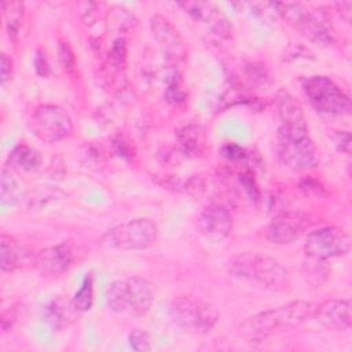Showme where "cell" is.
<instances>
[{"instance_id":"cell-26","label":"cell","mask_w":352,"mask_h":352,"mask_svg":"<svg viewBox=\"0 0 352 352\" xmlns=\"http://www.w3.org/2000/svg\"><path fill=\"white\" fill-rule=\"evenodd\" d=\"M63 195H65L63 191H60L59 188H54L50 186H40L34 190H30L25 198L29 208L37 209L47 205L48 202L62 198Z\"/></svg>"},{"instance_id":"cell-20","label":"cell","mask_w":352,"mask_h":352,"mask_svg":"<svg viewBox=\"0 0 352 352\" xmlns=\"http://www.w3.org/2000/svg\"><path fill=\"white\" fill-rule=\"evenodd\" d=\"M41 161L43 160L38 150L28 144L15 146L7 158V164L11 168L19 172H26V173L36 172L41 166Z\"/></svg>"},{"instance_id":"cell-30","label":"cell","mask_w":352,"mask_h":352,"mask_svg":"<svg viewBox=\"0 0 352 352\" xmlns=\"http://www.w3.org/2000/svg\"><path fill=\"white\" fill-rule=\"evenodd\" d=\"M126 55H128V45L124 37H118L113 41L110 48V63L117 70H121L126 65Z\"/></svg>"},{"instance_id":"cell-11","label":"cell","mask_w":352,"mask_h":352,"mask_svg":"<svg viewBox=\"0 0 352 352\" xmlns=\"http://www.w3.org/2000/svg\"><path fill=\"white\" fill-rule=\"evenodd\" d=\"M74 260V248L67 243H59L41 249L33 256L32 263L41 276L59 278L72 268Z\"/></svg>"},{"instance_id":"cell-19","label":"cell","mask_w":352,"mask_h":352,"mask_svg":"<svg viewBox=\"0 0 352 352\" xmlns=\"http://www.w3.org/2000/svg\"><path fill=\"white\" fill-rule=\"evenodd\" d=\"M176 143L186 157H198L205 150V131L197 124L183 125L176 131Z\"/></svg>"},{"instance_id":"cell-24","label":"cell","mask_w":352,"mask_h":352,"mask_svg":"<svg viewBox=\"0 0 352 352\" xmlns=\"http://www.w3.org/2000/svg\"><path fill=\"white\" fill-rule=\"evenodd\" d=\"M22 191L19 188L18 182L11 175V172L7 169V166L1 170V179H0V204L3 208L15 206L22 201Z\"/></svg>"},{"instance_id":"cell-5","label":"cell","mask_w":352,"mask_h":352,"mask_svg":"<svg viewBox=\"0 0 352 352\" xmlns=\"http://www.w3.org/2000/svg\"><path fill=\"white\" fill-rule=\"evenodd\" d=\"M158 238L157 224L147 217H138L109 228L98 238V245L116 250H146Z\"/></svg>"},{"instance_id":"cell-31","label":"cell","mask_w":352,"mask_h":352,"mask_svg":"<svg viewBox=\"0 0 352 352\" xmlns=\"http://www.w3.org/2000/svg\"><path fill=\"white\" fill-rule=\"evenodd\" d=\"M238 182L242 186V188L246 192L249 199H252L254 202H257L260 199V188H258V186L256 183L254 175L250 170L241 172L238 175Z\"/></svg>"},{"instance_id":"cell-21","label":"cell","mask_w":352,"mask_h":352,"mask_svg":"<svg viewBox=\"0 0 352 352\" xmlns=\"http://www.w3.org/2000/svg\"><path fill=\"white\" fill-rule=\"evenodd\" d=\"M301 274L307 283L314 287H320L330 276V267L327 265L326 260L305 256L301 265Z\"/></svg>"},{"instance_id":"cell-42","label":"cell","mask_w":352,"mask_h":352,"mask_svg":"<svg viewBox=\"0 0 352 352\" xmlns=\"http://www.w3.org/2000/svg\"><path fill=\"white\" fill-rule=\"evenodd\" d=\"M114 147H116V153L122 157V158H131L132 157V151L128 147V144L122 140V139H117L114 140Z\"/></svg>"},{"instance_id":"cell-23","label":"cell","mask_w":352,"mask_h":352,"mask_svg":"<svg viewBox=\"0 0 352 352\" xmlns=\"http://www.w3.org/2000/svg\"><path fill=\"white\" fill-rule=\"evenodd\" d=\"M3 19L7 33L11 40H16L25 12V4L22 1H3L1 3Z\"/></svg>"},{"instance_id":"cell-12","label":"cell","mask_w":352,"mask_h":352,"mask_svg":"<svg viewBox=\"0 0 352 352\" xmlns=\"http://www.w3.org/2000/svg\"><path fill=\"white\" fill-rule=\"evenodd\" d=\"M311 221L304 213L282 212L267 227L265 236L276 245H286L296 241L308 227Z\"/></svg>"},{"instance_id":"cell-4","label":"cell","mask_w":352,"mask_h":352,"mask_svg":"<svg viewBox=\"0 0 352 352\" xmlns=\"http://www.w3.org/2000/svg\"><path fill=\"white\" fill-rule=\"evenodd\" d=\"M275 12L294 30L314 44L327 47L334 44L331 23L326 14L309 11L301 3H272Z\"/></svg>"},{"instance_id":"cell-1","label":"cell","mask_w":352,"mask_h":352,"mask_svg":"<svg viewBox=\"0 0 352 352\" xmlns=\"http://www.w3.org/2000/svg\"><path fill=\"white\" fill-rule=\"evenodd\" d=\"M231 276L256 283L268 290H285L290 285L289 271L275 258L254 253L245 252L235 256L228 265Z\"/></svg>"},{"instance_id":"cell-10","label":"cell","mask_w":352,"mask_h":352,"mask_svg":"<svg viewBox=\"0 0 352 352\" xmlns=\"http://www.w3.org/2000/svg\"><path fill=\"white\" fill-rule=\"evenodd\" d=\"M151 34L160 47L161 52L172 65L184 62L188 55V48L179 30L165 16L155 14L150 19Z\"/></svg>"},{"instance_id":"cell-29","label":"cell","mask_w":352,"mask_h":352,"mask_svg":"<svg viewBox=\"0 0 352 352\" xmlns=\"http://www.w3.org/2000/svg\"><path fill=\"white\" fill-rule=\"evenodd\" d=\"M66 307L59 302L58 300L52 301L47 309H45V320L54 327V329H59L63 324H66V319H67V312L69 309H65Z\"/></svg>"},{"instance_id":"cell-33","label":"cell","mask_w":352,"mask_h":352,"mask_svg":"<svg viewBox=\"0 0 352 352\" xmlns=\"http://www.w3.org/2000/svg\"><path fill=\"white\" fill-rule=\"evenodd\" d=\"M128 340H129L131 348L138 352H147V351L153 349L151 338H150L148 333H146L144 330H140V329L132 330Z\"/></svg>"},{"instance_id":"cell-3","label":"cell","mask_w":352,"mask_h":352,"mask_svg":"<svg viewBox=\"0 0 352 352\" xmlns=\"http://www.w3.org/2000/svg\"><path fill=\"white\" fill-rule=\"evenodd\" d=\"M276 153L279 161L293 172L312 170L319 162L308 126L280 125L276 135Z\"/></svg>"},{"instance_id":"cell-40","label":"cell","mask_w":352,"mask_h":352,"mask_svg":"<svg viewBox=\"0 0 352 352\" xmlns=\"http://www.w3.org/2000/svg\"><path fill=\"white\" fill-rule=\"evenodd\" d=\"M15 320H16V314H15L14 308L3 311V314H1V329H3V331H8L12 327Z\"/></svg>"},{"instance_id":"cell-14","label":"cell","mask_w":352,"mask_h":352,"mask_svg":"<svg viewBox=\"0 0 352 352\" xmlns=\"http://www.w3.org/2000/svg\"><path fill=\"white\" fill-rule=\"evenodd\" d=\"M187 14H190L194 19L205 23L213 33L220 37L228 38L232 33V26L227 16L221 12L219 7L213 3L208 1H182L177 3Z\"/></svg>"},{"instance_id":"cell-39","label":"cell","mask_w":352,"mask_h":352,"mask_svg":"<svg viewBox=\"0 0 352 352\" xmlns=\"http://www.w3.org/2000/svg\"><path fill=\"white\" fill-rule=\"evenodd\" d=\"M246 73L249 76V78L252 81H256V82H264L265 78H267V73H265V69L261 66V65H257V63H252L248 66L246 69Z\"/></svg>"},{"instance_id":"cell-28","label":"cell","mask_w":352,"mask_h":352,"mask_svg":"<svg viewBox=\"0 0 352 352\" xmlns=\"http://www.w3.org/2000/svg\"><path fill=\"white\" fill-rule=\"evenodd\" d=\"M169 77L170 78H166V88L164 92V98L168 103H170L173 106H179V104L184 103L186 92L182 88V82L177 76V72Z\"/></svg>"},{"instance_id":"cell-9","label":"cell","mask_w":352,"mask_h":352,"mask_svg":"<svg viewBox=\"0 0 352 352\" xmlns=\"http://www.w3.org/2000/svg\"><path fill=\"white\" fill-rule=\"evenodd\" d=\"M351 250L349 234L334 226H327L311 231L304 243L305 256L329 260L348 254Z\"/></svg>"},{"instance_id":"cell-18","label":"cell","mask_w":352,"mask_h":352,"mask_svg":"<svg viewBox=\"0 0 352 352\" xmlns=\"http://www.w3.org/2000/svg\"><path fill=\"white\" fill-rule=\"evenodd\" d=\"M276 113L283 126H308L301 103L286 91L276 96Z\"/></svg>"},{"instance_id":"cell-37","label":"cell","mask_w":352,"mask_h":352,"mask_svg":"<svg viewBox=\"0 0 352 352\" xmlns=\"http://www.w3.org/2000/svg\"><path fill=\"white\" fill-rule=\"evenodd\" d=\"M331 140L334 143V146L345 153L349 154V148H351V133L348 131H336L331 136Z\"/></svg>"},{"instance_id":"cell-17","label":"cell","mask_w":352,"mask_h":352,"mask_svg":"<svg viewBox=\"0 0 352 352\" xmlns=\"http://www.w3.org/2000/svg\"><path fill=\"white\" fill-rule=\"evenodd\" d=\"M129 290V314L133 316H144L153 305V289L142 276H131L126 279Z\"/></svg>"},{"instance_id":"cell-36","label":"cell","mask_w":352,"mask_h":352,"mask_svg":"<svg viewBox=\"0 0 352 352\" xmlns=\"http://www.w3.org/2000/svg\"><path fill=\"white\" fill-rule=\"evenodd\" d=\"M0 78H1V85H6L8 81L12 80L14 76V62L7 54H1L0 56Z\"/></svg>"},{"instance_id":"cell-15","label":"cell","mask_w":352,"mask_h":352,"mask_svg":"<svg viewBox=\"0 0 352 352\" xmlns=\"http://www.w3.org/2000/svg\"><path fill=\"white\" fill-rule=\"evenodd\" d=\"M312 319L324 327L345 331L352 324L351 301L344 298H330L320 304H315Z\"/></svg>"},{"instance_id":"cell-41","label":"cell","mask_w":352,"mask_h":352,"mask_svg":"<svg viewBox=\"0 0 352 352\" xmlns=\"http://www.w3.org/2000/svg\"><path fill=\"white\" fill-rule=\"evenodd\" d=\"M336 8L338 11V14L341 15V18L349 23L351 22V16H352V1H338L336 3Z\"/></svg>"},{"instance_id":"cell-6","label":"cell","mask_w":352,"mask_h":352,"mask_svg":"<svg viewBox=\"0 0 352 352\" xmlns=\"http://www.w3.org/2000/svg\"><path fill=\"white\" fill-rule=\"evenodd\" d=\"M302 91L309 104L320 114L346 116L351 113L349 96L327 76H311L304 80Z\"/></svg>"},{"instance_id":"cell-2","label":"cell","mask_w":352,"mask_h":352,"mask_svg":"<svg viewBox=\"0 0 352 352\" xmlns=\"http://www.w3.org/2000/svg\"><path fill=\"white\" fill-rule=\"evenodd\" d=\"M315 304L304 300L290 301L280 307L248 318L241 330L250 338H264L283 329H293L312 319Z\"/></svg>"},{"instance_id":"cell-8","label":"cell","mask_w":352,"mask_h":352,"mask_svg":"<svg viewBox=\"0 0 352 352\" xmlns=\"http://www.w3.org/2000/svg\"><path fill=\"white\" fill-rule=\"evenodd\" d=\"M32 133L44 143H58L73 132L70 114L58 104H40L30 117Z\"/></svg>"},{"instance_id":"cell-22","label":"cell","mask_w":352,"mask_h":352,"mask_svg":"<svg viewBox=\"0 0 352 352\" xmlns=\"http://www.w3.org/2000/svg\"><path fill=\"white\" fill-rule=\"evenodd\" d=\"M106 304L116 314L129 312V290L126 280H114L106 290Z\"/></svg>"},{"instance_id":"cell-13","label":"cell","mask_w":352,"mask_h":352,"mask_svg":"<svg viewBox=\"0 0 352 352\" xmlns=\"http://www.w3.org/2000/svg\"><path fill=\"white\" fill-rule=\"evenodd\" d=\"M198 228L205 238L216 242L223 241L232 230L231 212L221 204H209L198 216Z\"/></svg>"},{"instance_id":"cell-16","label":"cell","mask_w":352,"mask_h":352,"mask_svg":"<svg viewBox=\"0 0 352 352\" xmlns=\"http://www.w3.org/2000/svg\"><path fill=\"white\" fill-rule=\"evenodd\" d=\"M29 260V253L25 246L12 235H0V267L1 272H14L23 267Z\"/></svg>"},{"instance_id":"cell-27","label":"cell","mask_w":352,"mask_h":352,"mask_svg":"<svg viewBox=\"0 0 352 352\" xmlns=\"http://www.w3.org/2000/svg\"><path fill=\"white\" fill-rule=\"evenodd\" d=\"M72 304L76 311L85 312L89 311L94 305V278L91 274H87L80 289L74 293Z\"/></svg>"},{"instance_id":"cell-34","label":"cell","mask_w":352,"mask_h":352,"mask_svg":"<svg viewBox=\"0 0 352 352\" xmlns=\"http://www.w3.org/2000/svg\"><path fill=\"white\" fill-rule=\"evenodd\" d=\"M220 154L228 161H242L248 157L246 150L236 143H227L221 147Z\"/></svg>"},{"instance_id":"cell-25","label":"cell","mask_w":352,"mask_h":352,"mask_svg":"<svg viewBox=\"0 0 352 352\" xmlns=\"http://www.w3.org/2000/svg\"><path fill=\"white\" fill-rule=\"evenodd\" d=\"M106 19H107L109 29H111L117 33H122L125 30L132 29L138 22L135 15L129 10H126L125 7H121V6H113L107 11Z\"/></svg>"},{"instance_id":"cell-32","label":"cell","mask_w":352,"mask_h":352,"mask_svg":"<svg viewBox=\"0 0 352 352\" xmlns=\"http://www.w3.org/2000/svg\"><path fill=\"white\" fill-rule=\"evenodd\" d=\"M58 54H59L60 65L65 69V72L73 73L76 69V55L67 40H59Z\"/></svg>"},{"instance_id":"cell-38","label":"cell","mask_w":352,"mask_h":352,"mask_svg":"<svg viewBox=\"0 0 352 352\" xmlns=\"http://www.w3.org/2000/svg\"><path fill=\"white\" fill-rule=\"evenodd\" d=\"M82 10H81V18L87 25H91L92 22L96 21L98 18V8L99 4L98 3H84L82 4Z\"/></svg>"},{"instance_id":"cell-35","label":"cell","mask_w":352,"mask_h":352,"mask_svg":"<svg viewBox=\"0 0 352 352\" xmlns=\"http://www.w3.org/2000/svg\"><path fill=\"white\" fill-rule=\"evenodd\" d=\"M34 70L37 73V76L40 77H48L51 73V67L45 55V51L43 48H38L34 56Z\"/></svg>"},{"instance_id":"cell-7","label":"cell","mask_w":352,"mask_h":352,"mask_svg":"<svg viewBox=\"0 0 352 352\" xmlns=\"http://www.w3.org/2000/svg\"><path fill=\"white\" fill-rule=\"evenodd\" d=\"M169 316L179 327L194 333H209L219 320L213 305L201 298L180 296L170 301Z\"/></svg>"}]
</instances>
